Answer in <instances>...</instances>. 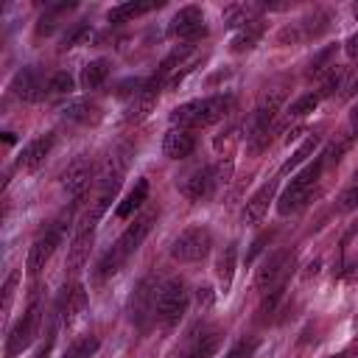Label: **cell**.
I'll list each match as a JSON object with an SVG mask.
<instances>
[{
    "label": "cell",
    "mask_w": 358,
    "mask_h": 358,
    "mask_svg": "<svg viewBox=\"0 0 358 358\" xmlns=\"http://www.w3.org/2000/svg\"><path fill=\"white\" fill-rule=\"evenodd\" d=\"M347 56H352V59H358V34H352L350 39H347Z\"/></svg>",
    "instance_id": "cell-44"
},
{
    "label": "cell",
    "mask_w": 358,
    "mask_h": 358,
    "mask_svg": "<svg viewBox=\"0 0 358 358\" xmlns=\"http://www.w3.org/2000/svg\"><path fill=\"white\" fill-rule=\"evenodd\" d=\"M70 215H73V207L53 224V227H48L42 235H36V241L31 243V249H28V260H25V271L31 274V277H36L45 266H48V260L53 257V252H56V246L62 243V229H64V221L70 224Z\"/></svg>",
    "instance_id": "cell-5"
},
{
    "label": "cell",
    "mask_w": 358,
    "mask_h": 358,
    "mask_svg": "<svg viewBox=\"0 0 358 358\" xmlns=\"http://www.w3.org/2000/svg\"><path fill=\"white\" fill-rule=\"evenodd\" d=\"M358 271V243H352L350 232L341 241V274H355Z\"/></svg>",
    "instance_id": "cell-32"
},
{
    "label": "cell",
    "mask_w": 358,
    "mask_h": 358,
    "mask_svg": "<svg viewBox=\"0 0 358 358\" xmlns=\"http://www.w3.org/2000/svg\"><path fill=\"white\" fill-rule=\"evenodd\" d=\"M62 117L70 120V123L90 126V123H98V120H101V106L92 103V101H70V103L62 109Z\"/></svg>",
    "instance_id": "cell-23"
},
{
    "label": "cell",
    "mask_w": 358,
    "mask_h": 358,
    "mask_svg": "<svg viewBox=\"0 0 358 358\" xmlns=\"http://www.w3.org/2000/svg\"><path fill=\"white\" fill-rule=\"evenodd\" d=\"M338 207H341L344 213H350V210H358V182L341 193V199H338Z\"/></svg>",
    "instance_id": "cell-40"
},
{
    "label": "cell",
    "mask_w": 358,
    "mask_h": 358,
    "mask_svg": "<svg viewBox=\"0 0 358 358\" xmlns=\"http://www.w3.org/2000/svg\"><path fill=\"white\" fill-rule=\"evenodd\" d=\"M39 324H42V302L34 299V302L28 305V310L20 316V322L8 330V338H6V358L22 355V350H28L31 341L36 338Z\"/></svg>",
    "instance_id": "cell-8"
},
{
    "label": "cell",
    "mask_w": 358,
    "mask_h": 358,
    "mask_svg": "<svg viewBox=\"0 0 358 358\" xmlns=\"http://www.w3.org/2000/svg\"><path fill=\"white\" fill-rule=\"evenodd\" d=\"M330 20H333L330 11L316 8L313 14L302 17L299 22L282 28V31H280V42H310V39H319V36L330 28Z\"/></svg>",
    "instance_id": "cell-11"
},
{
    "label": "cell",
    "mask_w": 358,
    "mask_h": 358,
    "mask_svg": "<svg viewBox=\"0 0 358 358\" xmlns=\"http://www.w3.org/2000/svg\"><path fill=\"white\" fill-rule=\"evenodd\" d=\"M271 235H274V232H260V235L252 241V246H249V252H246V263H252V260H255V257L263 252V246L271 241Z\"/></svg>",
    "instance_id": "cell-41"
},
{
    "label": "cell",
    "mask_w": 358,
    "mask_h": 358,
    "mask_svg": "<svg viewBox=\"0 0 358 358\" xmlns=\"http://www.w3.org/2000/svg\"><path fill=\"white\" fill-rule=\"evenodd\" d=\"M190 305V288L185 280L171 277L157 288V322L162 327L179 324V319L187 313Z\"/></svg>",
    "instance_id": "cell-4"
},
{
    "label": "cell",
    "mask_w": 358,
    "mask_h": 358,
    "mask_svg": "<svg viewBox=\"0 0 358 358\" xmlns=\"http://www.w3.org/2000/svg\"><path fill=\"white\" fill-rule=\"evenodd\" d=\"M162 78L154 73L151 78H145L143 81V87L131 95V101L126 103V112H123V120L126 123H137V120H143L151 109H154V103H157V98H159V92H162Z\"/></svg>",
    "instance_id": "cell-13"
},
{
    "label": "cell",
    "mask_w": 358,
    "mask_h": 358,
    "mask_svg": "<svg viewBox=\"0 0 358 358\" xmlns=\"http://www.w3.org/2000/svg\"><path fill=\"white\" fill-rule=\"evenodd\" d=\"M263 8H266V6H260V3H229V6L224 8V25L241 31V28H246L249 22L260 20Z\"/></svg>",
    "instance_id": "cell-21"
},
{
    "label": "cell",
    "mask_w": 358,
    "mask_h": 358,
    "mask_svg": "<svg viewBox=\"0 0 358 358\" xmlns=\"http://www.w3.org/2000/svg\"><path fill=\"white\" fill-rule=\"evenodd\" d=\"M168 34L173 39H182V42H193L199 36L207 34V22H204V11L199 6H182L171 22H168Z\"/></svg>",
    "instance_id": "cell-10"
},
{
    "label": "cell",
    "mask_w": 358,
    "mask_h": 358,
    "mask_svg": "<svg viewBox=\"0 0 358 358\" xmlns=\"http://www.w3.org/2000/svg\"><path fill=\"white\" fill-rule=\"evenodd\" d=\"M129 319L137 327H148V322L157 319V285H154L151 277H145L134 288V294L129 299Z\"/></svg>",
    "instance_id": "cell-12"
},
{
    "label": "cell",
    "mask_w": 358,
    "mask_h": 358,
    "mask_svg": "<svg viewBox=\"0 0 358 358\" xmlns=\"http://www.w3.org/2000/svg\"><path fill=\"white\" fill-rule=\"evenodd\" d=\"M213 305V294L210 288H199V308H210Z\"/></svg>",
    "instance_id": "cell-43"
},
{
    "label": "cell",
    "mask_w": 358,
    "mask_h": 358,
    "mask_svg": "<svg viewBox=\"0 0 358 358\" xmlns=\"http://www.w3.org/2000/svg\"><path fill=\"white\" fill-rule=\"evenodd\" d=\"M154 218H157V213H143V215H137V218L123 229V235L112 243V249H109V252L98 260V266H95V280H98V282L106 280V277H112V274H117L120 266L143 246L145 235L151 232Z\"/></svg>",
    "instance_id": "cell-1"
},
{
    "label": "cell",
    "mask_w": 358,
    "mask_h": 358,
    "mask_svg": "<svg viewBox=\"0 0 358 358\" xmlns=\"http://www.w3.org/2000/svg\"><path fill=\"white\" fill-rule=\"evenodd\" d=\"M274 193H277V179H268L266 185H260L257 190H255V196L246 201V207H243V221L246 224H257V221H263V215L268 213V204L274 201Z\"/></svg>",
    "instance_id": "cell-19"
},
{
    "label": "cell",
    "mask_w": 358,
    "mask_h": 358,
    "mask_svg": "<svg viewBox=\"0 0 358 358\" xmlns=\"http://www.w3.org/2000/svg\"><path fill=\"white\" fill-rule=\"evenodd\" d=\"M213 249V232L207 227H187L171 243V257L179 263H199Z\"/></svg>",
    "instance_id": "cell-7"
},
{
    "label": "cell",
    "mask_w": 358,
    "mask_h": 358,
    "mask_svg": "<svg viewBox=\"0 0 358 358\" xmlns=\"http://www.w3.org/2000/svg\"><path fill=\"white\" fill-rule=\"evenodd\" d=\"M235 263H238V243L232 241V243H227V246H224V252H221V255H218V260H215V277H218V285L224 288V294H227V291H229V285H232Z\"/></svg>",
    "instance_id": "cell-24"
},
{
    "label": "cell",
    "mask_w": 358,
    "mask_h": 358,
    "mask_svg": "<svg viewBox=\"0 0 358 358\" xmlns=\"http://www.w3.org/2000/svg\"><path fill=\"white\" fill-rule=\"evenodd\" d=\"M109 73H112V64H109L106 59H92V62H87L84 70H81V87H84V90H98V87L109 78Z\"/></svg>",
    "instance_id": "cell-27"
},
{
    "label": "cell",
    "mask_w": 358,
    "mask_h": 358,
    "mask_svg": "<svg viewBox=\"0 0 358 358\" xmlns=\"http://www.w3.org/2000/svg\"><path fill=\"white\" fill-rule=\"evenodd\" d=\"M294 252L291 249H274L263 263H260V268L255 271V288L260 291V294H266V291H271V288H277V285H285L288 282V277H291V271H294Z\"/></svg>",
    "instance_id": "cell-6"
},
{
    "label": "cell",
    "mask_w": 358,
    "mask_h": 358,
    "mask_svg": "<svg viewBox=\"0 0 358 358\" xmlns=\"http://www.w3.org/2000/svg\"><path fill=\"white\" fill-rule=\"evenodd\" d=\"M316 106H319V92H308V95L296 98V101L288 106V120H299V117L310 115Z\"/></svg>",
    "instance_id": "cell-33"
},
{
    "label": "cell",
    "mask_w": 358,
    "mask_h": 358,
    "mask_svg": "<svg viewBox=\"0 0 358 358\" xmlns=\"http://www.w3.org/2000/svg\"><path fill=\"white\" fill-rule=\"evenodd\" d=\"M260 36H263V22L255 20V22H249L246 28H241V31L232 36V50H235V53L252 50V48L260 42Z\"/></svg>",
    "instance_id": "cell-29"
},
{
    "label": "cell",
    "mask_w": 358,
    "mask_h": 358,
    "mask_svg": "<svg viewBox=\"0 0 358 358\" xmlns=\"http://www.w3.org/2000/svg\"><path fill=\"white\" fill-rule=\"evenodd\" d=\"M221 347V333L218 330H193V344H190V358H213Z\"/></svg>",
    "instance_id": "cell-26"
},
{
    "label": "cell",
    "mask_w": 358,
    "mask_h": 358,
    "mask_svg": "<svg viewBox=\"0 0 358 358\" xmlns=\"http://www.w3.org/2000/svg\"><path fill=\"white\" fill-rule=\"evenodd\" d=\"M56 310H59V316H62V324H67V327L76 324V322L81 319V313L87 310V291H84V285H81V282L67 285V288L62 291V296H59Z\"/></svg>",
    "instance_id": "cell-17"
},
{
    "label": "cell",
    "mask_w": 358,
    "mask_h": 358,
    "mask_svg": "<svg viewBox=\"0 0 358 358\" xmlns=\"http://www.w3.org/2000/svg\"><path fill=\"white\" fill-rule=\"evenodd\" d=\"M17 280H20V271H11L3 282V313L11 308V299H14V288H17Z\"/></svg>",
    "instance_id": "cell-39"
},
{
    "label": "cell",
    "mask_w": 358,
    "mask_h": 358,
    "mask_svg": "<svg viewBox=\"0 0 358 358\" xmlns=\"http://www.w3.org/2000/svg\"><path fill=\"white\" fill-rule=\"evenodd\" d=\"M352 14H355V17H358V3H355V6H352Z\"/></svg>",
    "instance_id": "cell-47"
},
{
    "label": "cell",
    "mask_w": 358,
    "mask_h": 358,
    "mask_svg": "<svg viewBox=\"0 0 358 358\" xmlns=\"http://www.w3.org/2000/svg\"><path fill=\"white\" fill-rule=\"evenodd\" d=\"M235 106V98L229 92H218V95H207V98H196L187 101L182 106H176L171 112V123L179 129H204L213 126L218 120H224Z\"/></svg>",
    "instance_id": "cell-2"
},
{
    "label": "cell",
    "mask_w": 358,
    "mask_h": 358,
    "mask_svg": "<svg viewBox=\"0 0 358 358\" xmlns=\"http://www.w3.org/2000/svg\"><path fill=\"white\" fill-rule=\"evenodd\" d=\"M333 53H336V48H324V50H319V53L313 56V62H310V70H308V76H319V73H327V70L333 67V64H330Z\"/></svg>",
    "instance_id": "cell-37"
},
{
    "label": "cell",
    "mask_w": 358,
    "mask_h": 358,
    "mask_svg": "<svg viewBox=\"0 0 358 358\" xmlns=\"http://www.w3.org/2000/svg\"><path fill=\"white\" fill-rule=\"evenodd\" d=\"M53 341H56V336H53V330L48 333V338L39 344V350L34 352V358H50V352H53Z\"/></svg>",
    "instance_id": "cell-42"
},
{
    "label": "cell",
    "mask_w": 358,
    "mask_h": 358,
    "mask_svg": "<svg viewBox=\"0 0 358 358\" xmlns=\"http://www.w3.org/2000/svg\"><path fill=\"white\" fill-rule=\"evenodd\" d=\"M92 238H95V229L90 227H78L76 229V238H73V246L67 252V271L70 274H78L90 257V249H92Z\"/></svg>",
    "instance_id": "cell-20"
},
{
    "label": "cell",
    "mask_w": 358,
    "mask_h": 358,
    "mask_svg": "<svg viewBox=\"0 0 358 358\" xmlns=\"http://www.w3.org/2000/svg\"><path fill=\"white\" fill-rule=\"evenodd\" d=\"M53 143H56V134H53V131H45V134L28 140V143L22 145L20 157H17V168H22V171H36V168L50 157Z\"/></svg>",
    "instance_id": "cell-15"
},
{
    "label": "cell",
    "mask_w": 358,
    "mask_h": 358,
    "mask_svg": "<svg viewBox=\"0 0 358 358\" xmlns=\"http://www.w3.org/2000/svg\"><path fill=\"white\" fill-rule=\"evenodd\" d=\"M285 288H288V282H285V285H277V288H271V291L263 294V302H260V308H257L260 319H271V313H277L280 302L285 299Z\"/></svg>",
    "instance_id": "cell-30"
},
{
    "label": "cell",
    "mask_w": 358,
    "mask_h": 358,
    "mask_svg": "<svg viewBox=\"0 0 358 358\" xmlns=\"http://www.w3.org/2000/svg\"><path fill=\"white\" fill-rule=\"evenodd\" d=\"M322 171H324V159H322V157L313 159V162H308V165L291 179V185L282 190V196L277 199V213H280V215H294V213H299V210L313 199V187L319 185Z\"/></svg>",
    "instance_id": "cell-3"
},
{
    "label": "cell",
    "mask_w": 358,
    "mask_h": 358,
    "mask_svg": "<svg viewBox=\"0 0 358 358\" xmlns=\"http://www.w3.org/2000/svg\"><path fill=\"white\" fill-rule=\"evenodd\" d=\"M95 352H98V338H95V336H87V338L73 341V347H70L62 358H92Z\"/></svg>",
    "instance_id": "cell-35"
},
{
    "label": "cell",
    "mask_w": 358,
    "mask_h": 358,
    "mask_svg": "<svg viewBox=\"0 0 358 358\" xmlns=\"http://www.w3.org/2000/svg\"><path fill=\"white\" fill-rule=\"evenodd\" d=\"M76 90V78L67 70H56L48 78V95H70Z\"/></svg>",
    "instance_id": "cell-31"
},
{
    "label": "cell",
    "mask_w": 358,
    "mask_h": 358,
    "mask_svg": "<svg viewBox=\"0 0 358 358\" xmlns=\"http://www.w3.org/2000/svg\"><path fill=\"white\" fill-rule=\"evenodd\" d=\"M319 143H322V137H319V134H308V137L302 140V145H299V148H296V151L282 162V168H280V171H282V173H291L294 168H299L302 162H308V159H310V154L319 148Z\"/></svg>",
    "instance_id": "cell-28"
},
{
    "label": "cell",
    "mask_w": 358,
    "mask_h": 358,
    "mask_svg": "<svg viewBox=\"0 0 358 358\" xmlns=\"http://www.w3.org/2000/svg\"><path fill=\"white\" fill-rule=\"evenodd\" d=\"M92 179H98V171H95V165L87 159V157H78L67 171H64V176H62V185H64V190H67V196H73V199H81L87 190H90V182Z\"/></svg>",
    "instance_id": "cell-14"
},
{
    "label": "cell",
    "mask_w": 358,
    "mask_h": 358,
    "mask_svg": "<svg viewBox=\"0 0 358 358\" xmlns=\"http://www.w3.org/2000/svg\"><path fill=\"white\" fill-rule=\"evenodd\" d=\"M344 67H338V64H333L330 70H327V76L322 78V87H319V98H324V95H333L336 90H341V84H344Z\"/></svg>",
    "instance_id": "cell-34"
},
{
    "label": "cell",
    "mask_w": 358,
    "mask_h": 358,
    "mask_svg": "<svg viewBox=\"0 0 358 358\" xmlns=\"http://www.w3.org/2000/svg\"><path fill=\"white\" fill-rule=\"evenodd\" d=\"M11 92H14L20 101H28V103L39 101V98L48 92L39 67H22V70L11 78Z\"/></svg>",
    "instance_id": "cell-16"
},
{
    "label": "cell",
    "mask_w": 358,
    "mask_h": 358,
    "mask_svg": "<svg viewBox=\"0 0 358 358\" xmlns=\"http://www.w3.org/2000/svg\"><path fill=\"white\" fill-rule=\"evenodd\" d=\"M145 199H148V179H137L134 187H131V190L123 196V201L117 204L115 215H117V218H129V215H134V213L143 207Z\"/></svg>",
    "instance_id": "cell-25"
},
{
    "label": "cell",
    "mask_w": 358,
    "mask_h": 358,
    "mask_svg": "<svg viewBox=\"0 0 358 358\" xmlns=\"http://www.w3.org/2000/svg\"><path fill=\"white\" fill-rule=\"evenodd\" d=\"M333 358H352V350H344V352H338V355H333Z\"/></svg>",
    "instance_id": "cell-45"
},
{
    "label": "cell",
    "mask_w": 358,
    "mask_h": 358,
    "mask_svg": "<svg viewBox=\"0 0 358 358\" xmlns=\"http://www.w3.org/2000/svg\"><path fill=\"white\" fill-rule=\"evenodd\" d=\"M92 34V28H90V22H76L64 36H62V50H67V48H76V45H81L87 36Z\"/></svg>",
    "instance_id": "cell-36"
},
{
    "label": "cell",
    "mask_w": 358,
    "mask_h": 358,
    "mask_svg": "<svg viewBox=\"0 0 358 358\" xmlns=\"http://www.w3.org/2000/svg\"><path fill=\"white\" fill-rule=\"evenodd\" d=\"M355 179H358V168H355Z\"/></svg>",
    "instance_id": "cell-48"
},
{
    "label": "cell",
    "mask_w": 358,
    "mask_h": 358,
    "mask_svg": "<svg viewBox=\"0 0 358 358\" xmlns=\"http://www.w3.org/2000/svg\"><path fill=\"white\" fill-rule=\"evenodd\" d=\"M350 95H358V81L352 84V90H350Z\"/></svg>",
    "instance_id": "cell-46"
},
{
    "label": "cell",
    "mask_w": 358,
    "mask_h": 358,
    "mask_svg": "<svg viewBox=\"0 0 358 358\" xmlns=\"http://www.w3.org/2000/svg\"><path fill=\"white\" fill-rule=\"evenodd\" d=\"M162 3H148V0H129V3H117V6H112L109 11H106V20L112 22V25H120V22H129V20H134V17H143V14H148V11H154V8H159Z\"/></svg>",
    "instance_id": "cell-22"
},
{
    "label": "cell",
    "mask_w": 358,
    "mask_h": 358,
    "mask_svg": "<svg viewBox=\"0 0 358 358\" xmlns=\"http://www.w3.org/2000/svg\"><path fill=\"white\" fill-rule=\"evenodd\" d=\"M196 148V137L190 129H179V126H171L162 137V154L168 159H187Z\"/></svg>",
    "instance_id": "cell-18"
},
{
    "label": "cell",
    "mask_w": 358,
    "mask_h": 358,
    "mask_svg": "<svg viewBox=\"0 0 358 358\" xmlns=\"http://www.w3.org/2000/svg\"><path fill=\"white\" fill-rule=\"evenodd\" d=\"M176 187L185 199L190 201H207L215 190H218V179H215V168L213 165H199L187 173H182L176 179Z\"/></svg>",
    "instance_id": "cell-9"
},
{
    "label": "cell",
    "mask_w": 358,
    "mask_h": 358,
    "mask_svg": "<svg viewBox=\"0 0 358 358\" xmlns=\"http://www.w3.org/2000/svg\"><path fill=\"white\" fill-rule=\"evenodd\" d=\"M255 350H257V338H243V341H238V344L227 352V358H252Z\"/></svg>",
    "instance_id": "cell-38"
}]
</instances>
